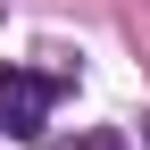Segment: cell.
<instances>
[{
    "label": "cell",
    "mask_w": 150,
    "mask_h": 150,
    "mask_svg": "<svg viewBox=\"0 0 150 150\" xmlns=\"http://www.w3.org/2000/svg\"><path fill=\"white\" fill-rule=\"evenodd\" d=\"M50 108H59V83H50V75H33V67H0V134L33 142V134L50 125Z\"/></svg>",
    "instance_id": "obj_1"
},
{
    "label": "cell",
    "mask_w": 150,
    "mask_h": 150,
    "mask_svg": "<svg viewBox=\"0 0 150 150\" xmlns=\"http://www.w3.org/2000/svg\"><path fill=\"white\" fill-rule=\"evenodd\" d=\"M75 150H125V142H117V134H83Z\"/></svg>",
    "instance_id": "obj_2"
}]
</instances>
